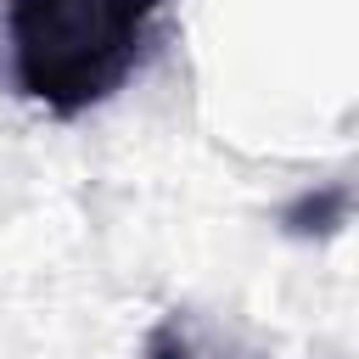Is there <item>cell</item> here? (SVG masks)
Wrapping results in <instances>:
<instances>
[{
    "mask_svg": "<svg viewBox=\"0 0 359 359\" xmlns=\"http://www.w3.org/2000/svg\"><path fill=\"white\" fill-rule=\"evenodd\" d=\"M174 0H6L11 90L50 118L112 101L157 50Z\"/></svg>",
    "mask_w": 359,
    "mask_h": 359,
    "instance_id": "6da1fadb",
    "label": "cell"
},
{
    "mask_svg": "<svg viewBox=\"0 0 359 359\" xmlns=\"http://www.w3.org/2000/svg\"><path fill=\"white\" fill-rule=\"evenodd\" d=\"M314 219H325V236H331L337 224H348V185H342V180H337V185H325L320 196H314V191H303V196L280 213V224H286L292 236H309V230H314Z\"/></svg>",
    "mask_w": 359,
    "mask_h": 359,
    "instance_id": "7a4b0ae2",
    "label": "cell"
},
{
    "mask_svg": "<svg viewBox=\"0 0 359 359\" xmlns=\"http://www.w3.org/2000/svg\"><path fill=\"white\" fill-rule=\"evenodd\" d=\"M146 359H196L191 325H185L180 314H163V320L146 331Z\"/></svg>",
    "mask_w": 359,
    "mask_h": 359,
    "instance_id": "3957f363",
    "label": "cell"
}]
</instances>
